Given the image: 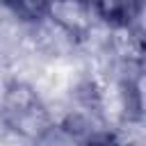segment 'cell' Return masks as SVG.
<instances>
[{"label": "cell", "instance_id": "1", "mask_svg": "<svg viewBox=\"0 0 146 146\" xmlns=\"http://www.w3.org/2000/svg\"><path fill=\"white\" fill-rule=\"evenodd\" d=\"M0 123L23 139H34L52 123V119L34 87L14 80L0 98Z\"/></svg>", "mask_w": 146, "mask_h": 146}, {"label": "cell", "instance_id": "2", "mask_svg": "<svg viewBox=\"0 0 146 146\" xmlns=\"http://www.w3.org/2000/svg\"><path fill=\"white\" fill-rule=\"evenodd\" d=\"M46 18H50L68 36L82 39L91 32V23L96 16L89 0H50Z\"/></svg>", "mask_w": 146, "mask_h": 146}, {"label": "cell", "instance_id": "3", "mask_svg": "<svg viewBox=\"0 0 146 146\" xmlns=\"http://www.w3.org/2000/svg\"><path fill=\"white\" fill-rule=\"evenodd\" d=\"M96 18L112 27H130L144 7V0H89Z\"/></svg>", "mask_w": 146, "mask_h": 146}, {"label": "cell", "instance_id": "4", "mask_svg": "<svg viewBox=\"0 0 146 146\" xmlns=\"http://www.w3.org/2000/svg\"><path fill=\"white\" fill-rule=\"evenodd\" d=\"M32 146H84V139L75 128L52 121L41 135L32 139Z\"/></svg>", "mask_w": 146, "mask_h": 146}, {"label": "cell", "instance_id": "5", "mask_svg": "<svg viewBox=\"0 0 146 146\" xmlns=\"http://www.w3.org/2000/svg\"><path fill=\"white\" fill-rule=\"evenodd\" d=\"M50 0H2V5L23 23H39L48 14Z\"/></svg>", "mask_w": 146, "mask_h": 146}, {"label": "cell", "instance_id": "6", "mask_svg": "<svg viewBox=\"0 0 146 146\" xmlns=\"http://www.w3.org/2000/svg\"><path fill=\"white\" fill-rule=\"evenodd\" d=\"M84 146H130L123 139L114 137V135H94L89 139H84Z\"/></svg>", "mask_w": 146, "mask_h": 146}]
</instances>
